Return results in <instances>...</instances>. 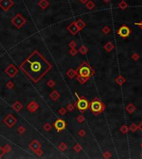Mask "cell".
<instances>
[{
  "instance_id": "cell-20",
  "label": "cell",
  "mask_w": 142,
  "mask_h": 159,
  "mask_svg": "<svg viewBox=\"0 0 142 159\" xmlns=\"http://www.w3.org/2000/svg\"><path fill=\"white\" fill-rule=\"evenodd\" d=\"M131 59L133 60L134 61H137L140 59V55L138 53H133L131 55Z\"/></svg>"
},
{
  "instance_id": "cell-17",
  "label": "cell",
  "mask_w": 142,
  "mask_h": 159,
  "mask_svg": "<svg viewBox=\"0 0 142 159\" xmlns=\"http://www.w3.org/2000/svg\"><path fill=\"white\" fill-rule=\"evenodd\" d=\"M39 6L41 7L42 8H46L48 6V2H47V0H41L40 2H39Z\"/></svg>"
},
{
  "instance_id": "cell-12",
  "label": "cell",
  "mask_w": 142,
  "mask_h": 159,
  "mask_svg": "<svg viewBox=\"0 0 142 159\" xmlns=\"http://www.w3.org/2000/svg\"><path fill=\"white\" fill-rule=\"evenodd\" d=\"M117 7L120 9V10L124 11V10H125V9L128 8V3L125 1H124V0H122V1H120V3H118Z\"/></svg>"
},
{
  "instance_id": "cell-31",
  "label": "cell",
  "mask_w": 142,
  "mask_h": 159,
  "mask_svg": "<svg viewBox=\"0 0 142 159\" xmlns=\"http://www.w3.org/2000/svg\"><path fill=\"white\" fill-rule=\"evenodd\" d=\"M102 1H103L105 3H109V2H110V1H111V0H102Z\"/></svg>"
},
{
  "instance_id": "cell-24",
  "label": "cell",
  "mask_w": 142,
  "mask_h": 159,
  "mask_svg": "<svg viewBox=\"0 0 142 159\" xmlns=\"http://www.w3.org/2000/svg\"><path fill=\"white\" fill-rule=\"evenodd\" d=\"M134 24L136 25V26H138V27H140V28H141V29L142 30V20H141L140 22H135Z\"/></svg>"
},
{
  "instance_id": "cell-2",
  "label": "cell",
  "mask_w": 142,
  "mask_h": 159,
  "mask_svg": "<svg viewBox=\"0 0 142 159\" xmlns=\"http://www.w3.org/2000/svg\"><path fill=\"white\" fill-rule=\"evenodd\" d=\"M94 72V70H92L87 62H84V64H82V66H80L78 69V76L89 80L92 75H93Z\"/></svg>"
},
{
  "instance_id": "cell-33",
  "label": "cell",
  "mask_w": 142,
  "mask_h": 159,
  "mask_svg": "<svg viewBox=\"0 0 142 159\" xmlns=\"http://www.w3.org/2000/svg\"><path fill=\"white\" fill-rule=\"evenodd\" d=\"M141 158H142V154H141Z\"/></svg>"
},
{
  "instance_id": "cell-3",
  "label": "cell",
  "mask_w": 142,
  "mask_h": 159,
  "mask_svg": "<svg viewBox=\"0 0 142 159\" xmlns=\"http://www.w3.org/2000/svg\"><path fill=\"white\" fill-rule=\"evenodd\" d=\"M89 108L92 110V112L94 113L95 114H99L102 113L105 110L106 106L101 100H99L98 99H94L92 102L90 103Z\"/></svg>"
},
{
  "instance_id": "cell-11",
  "label": "cell",
  "mask_w": 142,
  "mask_h": 159,
  "mask_svg": "<svg viewBox=\"0 0 142 159\" xmlns=\"http://www.w3.org/2000/svg\"><path fill=\"white\" fill-rule=\"evenodd\" d=\"M75 25L76 26V27H77V28L79 29V31H80V30L84 28L85 26H86V23L84 22V21H83V20L79 19V20H77V21H76V22H75Z\"/></svg>"
},
{
  "instance_id": "cell-21",
  "label": "cell",
  "mask_w": 142,
  "mask_h": 159,
  "mask_svg": "<svg viewBox=\"0 0 142 159\" xmlns=\"http://www.w3.org/2000/svg\"><path fill=\"white\" fill-rule=\"evenodd\" d=\"M103 157H104V158H106V159L111 158V152H109V151L104 152V153H103Z\"/></svg>"
},
{
  "instance_id": "cell-6",
  "label": "cell",
  "mask_w": 142,
  "mask_h": 159,
  "mask_svg": "<svg viewBox=\"0 0 142 159\" xmlns=\"http://www.w3.org/2000/svg\"><path fill=\"white\" fill-rule=\"evenodd\" d=\"M13 4V3L11 1V0H0V6L2 7V8H3V10L8 9Z\"/></svg>"
},
{
  "instance_id": "cell-22",
  "label": "cell",
  "mask_w": 142,
  "mask_h": 159,
  "mask_svg": "<svg viewBox=\"0 0 142 159\" xmlns=\"http://www.w3.org/2000/svg\"><path fill=\"white\" fill-rule=\"evenodd\" d=\"M75 74H76L75 71H72V70H71V71H70L69 72H68V74H67V75H68L71 78H72V77L74 76V75H75Z\"/></svg>"
},
{
  "instance_id": "cell-10",
  "label": "cell",
  "mask_w": 142,
  "mask_h": 159,
  "mask_svg": "<svg viewBox=\"0 0 142 159\" xmlns=\"http://www.w3.org/2000/svg\"><path fill=\"white\" fill-rule=\"evenodd\" d=\"M104 49L105 51H106V52H108V53H110L112 51L114 50V48H115V46H114V44L111 41H107V42L106 43V44L104 45Z\"/></svg>"
},
{
  "instance_id": "cell-13",
  "label": "cell",
  "mask_w": 142,
  "mask_h": 159,
  "mask_svg": "<svg viewBox=\"0 0 142 159\" xmlns=\"http://www.w3.org/2000/svg\"><path fill=\"white\" fill-rule=\"evenodd\" d=\"M69 31L71 32V33L73 34V35H75V34H76L78 33V31H79V29L76 27V26L75 25V23H72L71 25V26L69 27Z\"/></svg>"
},
{
  "instance_id": "cell-29",
  "label": "cell",
  "mask_w": 142,
  "mask_h": 159,
  "mask_svg": "<svg viewBox=\"0 0 142 159\" xmlns=\"http://www.w3.org/2000/svg\"><path fill=\"white\" fill-rule=\"evenodd\" d=\"M79 1H80L81 3H85L86 4L88 2V0H79Z\"/></svg>"
},
{
  "instance_id": "cell-15",
  "label": "cell",
  "mask_w": 142,
  "mask_h": 159,
  "mask_svg": "<svg viewBox=\"0 0 142 159\" xmlns=\"http://www.w3.org/2000/svg\"><path fill=\"white\" fill-rule=\"evenodd\" d=\"M137 129H138V125L135 123H132L129 127V130L132 133H136Z\"/></svg>"
},
{
  "instance_id": "cell-8",
  "label": "cell",
  "mask_w": 142,
  "mask_h": 159,
  "mask_svg": "<svg viewBox=\"0 0 142 159\" xmlns=\"http://www.w3.org/2000/svg\"><path fill=\"white\" fill-rule=\"evenodd\" d=\"M115 81L116 84L118 85V86H122L123 85L125 84V82H126V80H125V78L122 75H119L115 79Z\"/></svg>"
},
{
  "instance_id": "cell-32",
  "label": "cell",
  "mask_w": 142,
  "mask_h": 159,
  "mask_svg": "<svg viewBox=\"0 0 142 159\" xmlns=\"http://www.w3.org/2000/svg\"><path fill=\"white\" fill-rule=\"evenodd\" d=\"M141 148H142V142H141Z\"/></svg>"
},
{
  "instance_id": "cell-30",
  "label": "cell",
  "mask_w": 142,
  "mask_h": 159,
  "mask_svg": "<svg viewBox=\"0 0 142 159\" xmlns=\"http://www.w3.org/2000/svg\"><path fill=\"white\" fill-rule=\"evenodd\" d=\"M73 108H74V107H73V106L71 105H70L68 106V109H69V110H72Z\"/></svg>"
},
{
  "instance_id": "cell-19",
  "label": "cell",
  "mask_w": 142,
  "mask_h": 159,
  "mask_svg": "<svg viewBox=\"0 0 142 159\" xmlns=\"http://www.w3.org/2000/svg\"><path fill=\"white\" fill-rule=\"evenodd\" d=\"M79 52H80L82 55H85V54H87V52H88V49H87V47H86V46H82V47L80 48Z\"/></svg>"
},
{
  "instance_id": "cell-9",
  "label": "cell",
  "mask_w": 142,
  "mask_h": 159,
  "mask_svg": "<svg viewBox=\"0 0 142 159\" xmlns=\"http://www.w3.org/2000/svg\"><path fill=\"white\" fill-rule=\"evenodd\" d=\"M55 127L57 129V131H61V130L65 128V127H66V124H65V122L63 120H61V119H60V120H57L55 123Z\"/></svg>"
},
{
  "instance_id": "cell-26",
  "label": "cell",
  "mask_w": 142,
  "mask_h": 159,
  "mask_svg": "<svg viewBox=\"0 0 142 159\" xmlns=\"http://www.w3.org/2000/svg\"><path fill=\"white\" fill-rule=\"evenodd\" d=\"M86 134V132L84 130H81V131H79V135L81 136V137H83V136H85Z\"/></svg>"
},
{
  "instance_id": "cell-4",
  "label": "cell",
  "mask_w": 142,
  "mask_h": 159,
  "mask_svg": "<svg viewBox=\"0 0 142 159\" xmlns=\"http://www.w3.org/2000/svg\"><path fill=\"white\" fill-rule=\"evenodd\" d=\"M116 33L119 35L120 37L123 39H126L128 36L131 35V30L129 27L127 26L126 24H123L121 25L119 28L117 29L116 31Z\"/></svg>"
},
{
  "instance_id": "cell-14",
  "label": "cell",
  "mask_w": 142,
  "mask_h": 159,
  "mask_svg": "<svg viewBox=\"0 0 142 159\" xmlns=\"http://www.w3.org/2000/svg\"><path fill=\"white\" fill-rule=\"evenodd\" d=\"M120 132L123 133V134H125V133H128V131H129V127L126 126L125 124H123V125H121L120 127Z\"/></svg>"
},
{
  "instance_id": "cell-1",
  "label": "cell",
  "mask_w": 142,
  "mask_h": 159,
  "mask_svg": "<svg viewBox=\"0 0 142 159\" xmlns=\"http://www.w3.org/2000/svg\"><path fill=\"white\" fill-rule=\"evenodd\" d=\"M25 65H27V68L24 67V70L28 73L29 75H31L32 79L36 80L41 77L48 68L47 63H46V61L38 55L34 56H32L29 60H27Z\"/></svg>"
},
{
  "instance_id": "cell-25",
  "label": "cell",
  "mask_w": 142,
  "mask_h": 159,
  "mask_svg": "<svg viewBox=\"0 0 142 159\" xmlns=\"http://www.w3.org/2000/svg\"><path fill=\"white\" fill-rule=\"evenodd\" d=\"M75 150L76 152H80L81 151V146L79 144H76L75 146Z\"/></svg>"
},
{
  "instance_id": "cell-16",
  "label": "cell",
  "mask_w": 142,
  "mask_h": 159,
  "mask_svg": "<svg viewBox=\"0 0 142 159\" xmlns=\"http://www.w3.org/2000/svg\"><path fill=\"white\" fill-rule=\"evenodd\" d=\"M101 31L105 35H108V34L111 32V27H109V26H105L103 28H102Z\"/></svg>"
},
{
  "instance_id": "cell-23",
  "label": "cell",
  "mask_w": 142,
  "mask_h": 159,
  "mask_svg": "<svg viewBox=\"0 0 142 159\" xmlns=\"http://www.w3.org/2000/svg\"><path fill=\"white\" fill-rule=\"evenodd\" d=\"M77 120H78L79 123H81V122L84 121V117H83L82 115H79V116L77 117Z\"/></svg>"
},
{
  "instance_id": "cell-18",
  "label": "cell",
  "mask_w": 142,
  "mask_h": 159,
  "mask_svg": "<svg viewBox=\"0 0 142 159\" xmlns=\"http://www.w3.org/2000/svg\"><path fill=\"white\" fill-rule=\"evenodd\" d=\"M86 6H87V8L89 9V10H92L93 8H95V3H93L92 1H89V0H88V2L87 3H86Z\"/></svg>"
},
{
  "instance_id": "cell-7",
  "label": "cell",
  "mask_w": 142,
  "mask_h": 159,
  "mask_svg": "<svg viewBox=\"0 0 142 159\" xmlns=\"http://www.w3.org/2000/svg\"><path fill=\"white\" fill-rule=\"evenodd\" d=\"M136 110V107L135 106L134 104L130 103L125 106V111H126L129 114H132Z\"/></svg>"
},
{
  "instance_id": "cell-28",
  "label": "cell",
  "mask_w": 142,
  "mask_h": 159,
  "mask_svg": "<svg viewBox=\"0 0 142 159\" xmlns=\"http://www.w3.org/2000/svg\"><path fill=\"white\" fill-rule=\"evenodd\" d=\"M71 54L72 55V56H75V55L76 54V51L74 50V49H72V50L71 51Z\"/></svg>"
},
{
  "instance_id": "cell-27",
  "label": "cell",
  "mask_w": 142,
  "mask_h": 159,
  "mask_svg": "<svg viewBox=\"0 0 142 159\" xmlns=\"http://www.w3.org/2000/svg\"><path fill=\"white\" fill-rule=\"evenodd\" d=\"M138 129L141 131V132L142 133V121L138 124Z\"/></svg>"
},
{
  "instance_id": "cell-5",
  "label": "cell",
  "mask_w": 142,
  "mask_h": 159,
  "mask_svg": "<svg viewBox=\"0 0 142 159\" xmlns=\"http://www.w3.org/2000/svg\"><path fill=\"white\" fill-rule=\"evenodd\" d=\"M76 96L78 97V95L76 94ZM90 106V104L88 102V100L85 98H80L78 97V100L76 102V107L78 108V109L80 111H85L87 110Z\"/></svg>"
}]
</instances>
